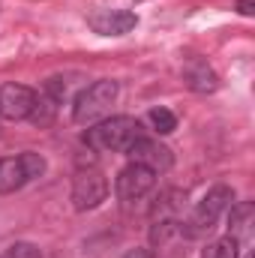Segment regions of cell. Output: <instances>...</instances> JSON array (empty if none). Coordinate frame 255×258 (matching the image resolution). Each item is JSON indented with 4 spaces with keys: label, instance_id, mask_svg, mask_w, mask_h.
Returning <instances> with one entry per match:
<instances>
[{
    "label": "cell",
    "instance_id": "obj_8",
    "mask_svg": "<svg viewBox=\"0 0 255 258\" xmlns=\"http://www.w3.org/2000/svg\"><path fill=\"white\" fill-rule=\"evenodd\" d=\"M126 156L129 162H138V165H147L150 171H168L171 168V162H174V156H171V150L165 147V144H159V141H153V138H147V135H141V138H135L132 144L126 147Z\"/></svg>",
    "mask_w": 255,
    "mask_h": 258
},
{
    "label": "cell",
    "instance_id": "obj_16",
    "mask_svg": "<svg viewBox=\"0 0 255 258\" xmlns=\"http://www.w3.org/2000/svg\"><path fill=\"white\" fill-rule=\"evenodd\" d=\"M123 258H156V255H153V249H147V246H135V249H126Z\"/></svg>",
    "mask_w": 255,
    "mask_h": 258
},
{
    "label": "cell",
    "instance_id": "obj_14",
    "mask_svg": "<svg viewBox=\"0 0 255 258\" xmlns=\"http://www.w3.org/2000/svg\"><path fill=\"white\" fill-rule=\"evenodd\" d=\"M147 120H150V126L156 135H171L174 129H177V117H174V111H168V108H150V114H147Z\"/></svg>",
    "mask_w": 255,
    "mask_h": 258
},
{
    "label": "cell",
    "instance_id": "obj_17",
    "mask_svg": "<svg viewBox=\"0 0 255 258\" xmlns=\"http://www.w3.org/2000/svg\"><path fill=\"white\" fill-rule=\"evenodd\" d=\"M237 12H240V15H252L255 3H252V0H237Z\"/></svg>",
    "mask_w": 255,
    "mask_h": 258
},
{
    "label": "cell",
    "instance_id": "obj_7",
    "mask_svg": "<svg viewBox=\"0 0 255 258\" xmlns=\"http://www.w3.org/2000/svg\"><path fill=\"white\" fill-rule=\"evenodd\" d=\"M153 186H156V171H150L147 165H138V162H129L114 180V192L123 204L141 201Z\"/></svg>",
    "mask_w": 255,
    "mask_h": 258
},
{
    "label": "cell",
    "instance_id": "obj_3",
    "mask_svg": "<svg viewBox=\"0 0 255 258\" xmlns=\"http://www.w3.org/2000/svg\"><path fill=\"white\" fill-rule=\"evenodd\" d=\"M231 201H234V189H231L228 183H216V186H210V189L204 192V198L195 204L189 222L180 225V231H186L189 237L207 234V231L216 225V219L231 207Z\"/></svg>",
    "mask_w": 255,
    "mask_h": 258
},
{
    "label": "cell",
    "instance_id": "obj_13",
    "mask_svg": "<svg viewBox=\"0 0 255 258\" xmlns=\"http://www.w3.org/2000/svg\"><path fill=\"white\" fill-rule=\"evenodd\" d=\"M237 252H240V243L225 234V237L210 240V243L201 249V258H237Z\"/></svg>",
    "mask_w": 255,
    "mask_h": 258
},
{
    "label": "cell",
    "instance_id": "obj_12",
    "mask_svg": "<svg viewBox=\"0 0 255 258\" xmlns=\"http://www.w3.org/2000/svg\"><path fill=\"white\" fill-rule=\"evenodd\" d=\"M252 225H255V204L252 201L231 204V213H228V237H234L237 243H246L252 237Z\"/></svg>",
    "mask_w": 255,
    "mask_h": 258
},
{
    "label": "cell",
    "instance_id": "obj_9",
    "mask_svg": "<svg viewBox=\"0 0 255 258\" xmlns=\"http://www.w3.org/2000/svg\"><path fill=\"white\" fill-rule=\"evenodd\" d=\"M33 99H36V90L27 87V84H3L0 87V117L6 120H27L30 111H33Z\"/></svg>",
    "mask_w": 255,
    "mask_h": 258
},
{
    "label": "cell",
    "instance_id": "obj_1",
    "mask_svg": "<svg viewBox=\"0 0 255 258\" xmlns=\"http://www.w3.org/2000/svg\"><path fill=\"white\" fill-rule=\"evenodd\" d=\"M141 135H144V129H141L138 117L117 114V117H105L99 123H90L84 132V144L90 150H99V153H126V147Z\"/></svg>",
    "mask_w": 255,
    "mask_h": 258
},
{
    "label": "cell",
    "instance_id": "obj_6",
    "mask_svg": "<svg viewBox=\"0 0 255 258\" xmlns=\"http://www.w3.org/2000/svg\"><path fill=\"white\" fill-rule=\"evenodd\" d=\"M66 99V81L63 78H48L39 90H36V99H33V111H30V123L33 126H48L54 123L60 105Z\"/></svg>",
    "mask_w": 255,
    "mask_h": 258
},
{
    "label": "cell",
    "instance_id": "obj_5",
    "mask_svg": "<svg viewBox=\"0 0 255 258\" xmlns=\"http://www.w3.org/2000/svg\"><path fill=\"white\" fill-rule=\"evenodd\" d=\"M108 198V180L99 168H78L72 177V207L75 210H96Z\"/></svg>",
    "mask_w": 255,
    "mask_h": 258
},
{
    "label": "cell",
    "instance_id": "obj_18",
    "mask_svg": "<svg viewBox=\"0 0 255 258\" xmlns=\"http://www.w3.org/2000/svg\"><path fill=\"white\" fill-rule=\"evenodd\" d=\"M246 258H252V255H246Z\"/></svg>",
    "mask_w": 255,
    "mask_h": 258
},
{
    "label": "cell",
    "instance_id": "obj_11",
    "mask_svg": "<svg viewBox=\"0 0 255 258\" xmlns=\"http://www.w3.org/2000/svg\"><path fill=\"white\" fill-rule=\"evenodd\" d=\"M183 81L195 93H213L219 87V75L213 72V66L207 63V60H201V57H186V63H183Z\"/></svg>",
    "mask_w": 255,
    "mask_h": 258
},
{
    "label": "cell",
    "instance_id": "obj_2",
    "mask_svg": "<svg viewBox=\"0 0 255 258\" xmlns=\"http://www.w3.org/2000/svg\"><path fill=\"white\" fill-rule=\"evenodd\" d=\"M117 81L111 78H99L93 81L90 87H84L78 96H75V105H72V120L81 123V126H90V123H99L108 117L111 105L117 102Z\"/></svg>",
    "mask_w": 255,
    "mask_h": 258
},
{
    "label": "cell",
    "instance_id": "obj_19",
    "mask_svg": "<svg viewBox=\"0 0 255 258\" xmlns=\"http://www.w3.org/2000/svg\"><path fill=\"white\" fill-rule=\"evenodd\" d=\"M135 3H138V0H135Z\"/></svg>",
    "mask_w": 255,
    "mask_h": 258
},
{
    "label": "cell",
    "instance_id": "obj_10",
    "mask_svg": "<svg viewBox=\"0 0 255 258\" xmlns=\"http://www.w3.org/2000/svg\"><path fill=\"white\" fill-rule=\"evenodd\" d=\"M87 24L99 36H126L129 30L138 27V15L129 9H99L87 18Z\"/></svg>",
    "mask_w": 255,
    "mask_h": 258
},
{
    "label": "cell",
    "instance_id": "obj_4",
    "mask_svg": "<svg viewBox=\"0 0 255 258\" xmlns=\"http://www.w3.org/2000/svg\"><path fill=\"white\" fill-rule=\"evenodd\" d=\"M45 174V156L24 150L18 156H3L0 159V195L18 192L21 186H27L30 180Z\"/></svg>",
    "mask_w": 255,
    "mask_h": 258
},
{
    "label": "cell",
    "instance_id": "obj_15",
    "mask_svg": "<svg viewBox=\"0 0 255 258\" xmlns=\"http://www.w3.org/2000/svg\"><path fill=\"white\" fill-rule=\"evenodd\" d=\"M0 258H42V252H39V246H36V243L15 240V243H9V246L0 252Z\"/></svg>",
    "mask_w": 255,
    "mask_h": 258
}]
</instances>
